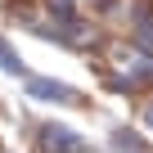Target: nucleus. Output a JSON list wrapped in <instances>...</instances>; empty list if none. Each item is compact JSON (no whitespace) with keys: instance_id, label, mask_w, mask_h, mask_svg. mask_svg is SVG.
<instances>
[{"instance_id":"f257e3e1","label":"nucleus","mask_w":153,"mask_h":153,"mask_svg":"<svg viewBox=\"0 0 153 153\" xmlns=\"http://www.w3.org/2000/svg\"><path fill=\"white\" fill-rule=\"evenodd\" d=\"M45 149H81V140H76V135H68V131H45Z\"/></svg>"},{"instance_id":"39448f33","label":"nucleus","mask_w":153,"mask_h":153,"mask_svg":"<svg viewBox=\"0 0 153 153\" xmlns=\"http://www.w3.org/2000/svg\"><path fill=\"white\" fill-rule=\"evenodd\" d=\"M149 126H153V108H149Z\"/></svg>"},{"instance_id":"7ed1b4c3","label":"nucleus","mask_w":153,"mask_h":153,"mask_svg":"<svg viewBox=\"0 0 153 153\" xmlns=\"http://www.w3.org/2000/svg\"><path fill=\"white\" fill-rule=\"evenodd\" d=\"M135 41H140V50H153V18L135 23Z\"/></svg>"},{"instance_id":"f03ea898","label":"nucleus","mask_w":153,"mask_h":153,"mask_svg":"<svg viewBox=\"0 0 153 153\" xmlns=\"http://www.w3.org/2000/svg\"><path fill=\"white\" fill-rule=\"evenodd\" d=\"M32 95H41V99H72V90H63V86H45V81H32Z\"/></svg>"},{"instance_id":"20e7f679","label":"nucleus","mask_w":153,"mask_h":153,"mask_svg":"<svg viewBox=\"0 0 153 153\" xmlns=\"http://www.w3.org/2000/svg\"><path fill=\"white\" fill-rule=\"evenodd\" d=\"M0 68H9V72H23V59L5 50V41H0Z\"/></svg>"}]
</instances>
